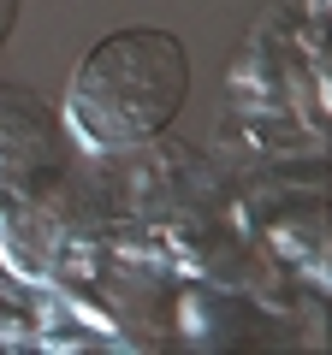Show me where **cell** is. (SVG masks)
<instances>
[{"label":"cell","instance_id":"cell-2","mask_svg":"<svg viewBox=\"0 0 332 355\" xmlns=\"http://www.w3.org/2000/svg\"><path fill=\"white\" fill-rule=\"evenodd\" d=\"M72 166V125L30 83L0 77V196H30Z\"/></svg>","mask_w":332,"mask_h":355},{"label":"cell","instance_id":"cell-1","mask_svg":"<svg viewBox=\"0 0 332 355\" xmlns=\"http://www.w3.org/2000/svg\"><path fill=\"white\" fill-rule=\"evenodd\" d=\"M190 101V48L172 30L131 24L101 36L65 83V125L95 148H137Z\"/></svg>","mask_w":332,"mask_h":355},{"label":"cell","instance_id":"cell-3","mask_svg":"<svg viewBox=\"0 0 332 355\" xmlns=\"http://www.w3.org/2000/svg\"><path fill=\"white\" fill-rule=\"evenodd\" d=\"M18 12H24V0H0V48L13 42V30H18Z\"/></svg>","mask_w":332,"mask_h":355}]
</instances>
